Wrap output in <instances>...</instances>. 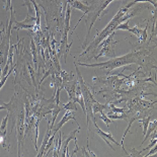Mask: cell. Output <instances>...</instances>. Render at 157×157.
Wrapping results in <instances>:
<instances>
[{
	"mask_svg": "<svg viewBox=\"0 0 157 157\" xmlns=\"http://www.w3.org/2000/svg\"><path fill=\"white\" fill-rule=\"evenodd\" d=\"M101 119L103 121V123L105 124L106 126H109V124L112 123V120L109 119V118H108V116L105 115V112H102V113H101Z\"/></svg>",
	"mask_w": 157,
	"mask_h": 157,
	"instance_id": "d6986e66",
	"label": "cell"
},
{
	"mask_svg": "<svg viewBox=\"0 0 157 157\" xmlns=\"http://www.w3.org/2000/svg\"><path fill=\"white\" fill-rule=\"evenodd\" d=\"M74 115H75V113H73L72 111H67V113H66L65 115L63 116V118L61 119V121H60L58 124H57L56 126L54 125V127L52 128V132L54 133V134H56L57 132L60 131V129L62 128L63 125H64L65 123H67L68 121H70V120H74V121H75L76 123H77V121H76V119H75ZM77 124H78V123H77Z\"/></svg>",
	"mask_w": 157,
	"mask_h": 157,
	"instance_id": "8992f818",
	"label": "cell"
},
{
	"mask_svg": "<svg viewBox=\"0 0 157 157\" xmlns=\"http://www.w3.org/2000/svg\"><path fill=\"white\" fill-rule=\"evenodd\" d=\"M128 32L132 33V34H134L135 36H138V39H139V38H140V35H141V33H142V29H140L138 25H135L133 29H128Z\"/></svg>",
	"mask_w": 157,
	"mask_h": 157,
	"instance_id": "2e32d148",
	"label": "cell"
},
{
	"mask_svg": "<svg viewBox=\"0 0 157 157\" xmlns=\"http://www.w3.org/2000/svg\"><path fill=\"white\" fill-rule=\"evenodd\" d=\"M150 123V117H147V118H144L143 120H139V124L142 126L143 128V134H146V131H147V128H148V125Z\"/></svg>",
	"mask_w": 157,
	"mask_h": 157,
	"instance_id": "5bb4252c",
	"label": "cell"
},
{
	"mask_svg": "<svg viewBox=\"0 0 157 157\" xmlns=\"http://www.w3.org/2000/svg\"><path fill=\"white\" fill-rule=\"evenodd\" d=\"M93 124H94V126H95L96 133H98V134L99 136H101V138H102V140H105V143H108V145L109 146V148H111L112 150H113V151H116V149L112 146V144L109 143V141L113 142L116 145H118V146H121V144H119V143L117 142L115 139H113V135H112V133H105V132H103V131H101V128H99V127L98 126V124H96L95 122L93 123Z\"/></svg>",
	"mask_w": 157,
	"mask_h": 157,
	"instance_id": "5b68a950",
	"label": "cell"
},
{
	"mask_svg": "<svg viewBox=\"0 0 157 157\" xmlns=\"http://www.w3.org/2000/svg\"><path fill=\"white\" fill-rule=\"evenodd\" d=\"M155 129H156V121L154 122H152V123H149V125H148V128H147V131H146V134L144 136V139H143V141L141 143V145L144 144V142L146 141L147 139L149 138V136L151 135V133H153L155 131Z\"/></svg>",
	"mask_w": 157,
	"mask_h": 157,
	"instance_id": "7c38bea8",
	"label": "cell"
},
{
	"mask_svg": "<svg viewBox=\"0 0 157 157\" xmlns=\"http://www.w3.org/2000/svg\"><path fill=\"white\" fill-rule=\"evenodd\" d=\"M80 130V126H78V129L74 130V131H72L70 134H68L67 136H64L62 138V145L61 147H63V156L67 155V149H68V145H69V142L71 141V140H74L75 141V144H77V141H76V135H77V133L79 132Z\"/></svg>",
	"mask_w": 157,
	"mask_h": 157,
	"instance_id": "277c9868",
	"label": "cell"
},
{
	"mask_svg": "<svg viewBox=\"0 0 157 157\" xmlns=\"http://www.w3.org/2000/svg\"><path fill=\"white\" fill-rule=\"evenodd\" d=\"M129 22H130V19H128V21H126L125 22H122L120 23V25L117 26L116 29H122V31H128V29H130L129 28Z\"/></svg>",
	"mask_w": 157,
	"mask_h": 157,
	"instance_id": "e0dca14e",
	"label": "cell"
},
{
	"mask_svg": "<svg viewBox=\"0 0 157 157\" xmlns=\"http://www.w3.org/2000/svg\"><path fill=\"white\" fill-rule=\"evenodd\" d=\"M128 10H129V8L127 7V6H126V7L120 9L119 12L116 14L115 17H113L111 21V22H109V25H108V26H106V28L103 29V31H101V33H99V34L95 36V39L93 40V42L88 46V48L86 49L81 55H79L80 58H81L82 56H84L85 54H87V53L89 51H91V50L96 49V47L101 44L103 40H105V38H108V36L111 35L112 33H113V32L116 31V28L120 25V23H122L123 21H128V19L133 17V16H134L136 13L138 12V9H135V10L133 11V12L126 14V13L128 12Z\"/></svg>",
	"mask_w": 157,
	"mask_h": 157,
	"instance_id": "6da1fadb",
	"label": "cell"
},
{
	"mask_svg": "<svg viewBox=\"0 0 157 157\" xmlns=\"http://www.w3.org/2000/svg\"><path fill=\"white\" fill-rule=\"evenodd\" d=\"M68 4L71 6V8H75V9H79V10H81L85 13V14H87L90 10V7L87 5L88 3L85 2L83 3L82 1H79V0H72V1H67Z\"/></svg>",
	"mask_w": 157,
	"mask_h": 157,
	"instance_id": "52a82bcc",
	"label": "cell"
},
{
	"mask_svg": "<svg viewBox=\"0 0 157 157\" xmlns=\"http://www.w3.org/2000/svg\"><path fill=\"white\" fill-rule=\"evenodd\" d=\"M156 142H157V139H156V138H153V139H152V141H151V143H150V144H149V146H148V147H146L145 149L141 150V151H140V153H142V152L146 151V150H147V149H149V148H152V147L156 144Z\"/></svg>",
	"mask_w": 157,
	"mask_h": 157,
	"instance_id": "44dd1931",
	"label": "cell"
},
{
	"mask_svg": "<svg viewBox=\"0 0 157 157\" xmlns=\"http://www.w3.org/2000/svg\"><path fill=\"white\" fill-rule=\"evenodd\" d=\"M14 25H12V29H16V31H19V29H34L35 25L33 23H25V22H18V21H14Z\"/></svg>",
	"mask_w": 157,
	"mask_h": 157,
	"instance_id": "8fae6325",
	"label": "cell"
},
{
	"mask_svg": "<svg viewBox=\"0 0 157 157\" xmlns=\"http://www.w3.org/2000/svg\"><path fill=\"white\" fill-rule=\"evenodd\" d=\"M63 109V106H60L59 105H56L54 108H53V109H52V121H51V124H50V127H51V129L54 127V125H55V122H56V119H57V117H58V115H59V113L61 112Z\"/></svg>",
	"mask_w": 157,
	"mask_h": 157,
	"instance_id": "9c48e42d",
	"label": "cell"
},
{
	"mask_svg": "<svg viewBox=\"0 0 157 157\" xmlns=\"http://www.w3.org/2000/svg\"><path fill=\"white\" fill-rule=\"evenodd\" d=\"M12 7L11 6V0H4V8L5 10H10V8Z\"/></svg>",
	"mask_w": 157,
	"mask_h": 157,
	"instance_id": "7402d4cb",
	"label": "cell"
},
{
	"mask_svg": "<svg viewBox=\"0 0 157 157\" xmlns=\"http://www.w3.org/2000/svg\"><path fill=\"white\" fill-rule=\"evenodd\" d=\"M156 151H157V148H156V147H154L153 149H151V151H150V152L148 153V154H146V155H144V156H145V157H148V156H150V155H152L153 153H156Z\"/></svg>",
	"mask_w": 157,
	"mask_h": 157,
	"instance_id": "603a6c76",
	"label": "cell"
},
{
	"mask_svg": "<svg viewBox=\"0 0 157 157\" xmlns=\"http://www.w3.org/2000/svg\"><path fill=\"white\" fill-rule=\"evenodd\" d=\"M63 109H64L65 111L76 112L77 111V105H76V102H74L73 101H69L67 103H64V105H63Z\"/></svg>",
	"mask_w": 157,
	"mask_h": 157,
	"instance_id": "4fadbf2b",
	"label": "cell"
},
{
	"mask_svg": "<svg viewBox=\"0 0 157 157\" xmlns=\"http://www.w3.org/2000/svg\"><path fill=\"white\" fill-rule=\"evenodd\" d=\"M147 28H148V25H146V28L143 29L141 35H140V38H139V41L140 42H145L147 40Z\"/></svg>",
	"mask_w": 157,
	"mask_h": 157,
	"instance_id": "ffe728a7",
	"label": "cell"
},
{
	"mask_svg": "<svg viewBox=\"0 0 157 157\" xmlns=\"http://www.w3.org/2000/svg\"><path fill=\"white\" fill-rule=\"evenodd\" d=\"M80 152H82V155H83V156H94V157L98 156L96 154H94V153H93L92 151H90V150H89L88 141H87V145H86V147L80 149Z\"/></svg>",
	"mask_w": 157,
	"mask_h": 157,
	"instance_id": "9a60e30c",
	"label": "cell"
},
{
	"mask_svg": "<svg viewBox=\"0 0 157 157\" xmlns=\"http://www.w3.org/2000/svg\"><path fill=\"white\" fill-rule=\"evenodd\" d=\"M70 15H71V6L69 4L66 6V15H65V29H64V35L61 42V49L60 51L64 52V49H67V38H68V32L70 29ZM66 52V51H65ZM66 62V59H65Z\"/></svg>",
	"mask_w": 157,
	"mask_h": 157,
	"instance_id": "3957f363",
	"label": "cell"
},
{
	"mask_svg": "<svg viewBox=\"0 0 157 157\" xmlns=\"http://www.w3.org/2000/svg\"><path fill=\"white\" fill-rule=\"evenodd\" d=\"M139 56H140V53L131 52V53H129V54L122 56V57H113L112 60H109V61L103 62V63H98V64H84V63H75V64L83 66V67H95V68H101L102 70H105V69L113 70V69L122 67V66H125V65L138 63L139 58H141V57H139Z\"/></svg>",
	"mask_w": 157,
	"mask_h": 157,
	"instance_id": "7a4b0ae2",
	"label": "cell"
},
{
	"mask_svg": "<svg viewBox=\"0 0 157 157\" xmlns=\"http://www.w3.org/2000/svg\"><path fill=\"white\" fill-rule=\"evenodd\" d=\"M109 109V105H101V103H99L98 101L93 102L92 105V113L93 115H95V113H101L102 112H105V109Z\"/></svg>",
	"mask_w": 157,
	"mask_h": 157,
	"instance_id": "30bf717a",
	"label": "cell"
},
{
	"mask_svg": "<svg viewBox=\"0 0 157 157\" xmlns=\"http://www.w3.org/2000/svg\"><path fill=\"white\" fill-rule=\"evenodd\" d=\"M50 124H51V121H49L48 122V129H47V132H46V135L44 137V140H43V143H42V146H41V149H39V151H38V157H41L44 155V151H45V148H46V145H47V143H48L49 141V139H50V137H51L52 135V129H51V127H50Z\"/></svg>",
	"mask_w": 157,
	"mask_h": 157,
	"instance_id": "ba28073f",
	"label": "cell"
},
{
	"mask_svg": "<svg viewBox=\"0 0 157 157\" xmlns=\"http://www.w3.org/2000/svg\"><path fill=\"white\" fill-rule=\"evenodd\" d=\"M2 109H6V106H4V105H0V111H2Z\"/></svg>",
	"mask_w": 157,
	"mask_h": 157,
	"instance_id": "cb8c5ba5",
	"label": "cell"
},
{
	"mask_svg": "<svg viewBox=\"0 0 157 157\" xmlns=\"http://www.w3.org/2000/svg\"><path fill=\"white\" fill-rule=\"evenodd\" d=\"M7 121H8V115H6L4 118H3L1 125H0V130L3 132H6V127H7Z\"/></svg>",
	"mask_w": 157,
	"mask_h": 157,
	"instance_id": "ac0fdd59",
	"label": "cell"
}]
</instances>
